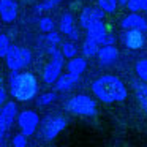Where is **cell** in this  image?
Segmentation results:
<instances>
[{
  "label": "cell",
  "instance_id": "obj_1",
  "mask_svg": "<svg viewBox=\"0 0 147 147\" xmlns=\"http://www.w3.org/2000/svg\"><path fill=\"white\" fill-rule=\"evenodd\" d=\"M92 92L101 103L111 105V103H120L125 101L128 96L127 86L120 78L114 74H103L96 78L92 82Z\"/></svg>",
  "mask_w": 147,
  "mask_h": 147
},
{
  "label": "cell",
  "instance_id": "obj_2",
  "mask_svg": "<svg viewBox=\"0 0 147 147\" xmlns=\"http://www.w3.org/2000/svg\"><path fill=\"white\" fill-rule=\"evenodd\" d=\"M8 89L11 96L18 101H30L38 95L40 84L35 74L30 71H11L8 78Z\"/></svg>",
  "mask_w": 147,
  "mask_h": 147
},
{
  "label": "cell",
  "instance_id": "obj_3",
  "mask_svg": "<svg viewBox=\"0 0 147 147\" xmlns=\"http://www.w3.org/2000/svg\"><path fill=\"white\" fill-rule=\"evenodd\" d=\"M46 51L51 55V59H49V62L45 65V68H43V81H45V84H48V86H52V84L57 81V78L62 74L65 57L57 46L48 45V49H46Z\"/></svg>",
  "mask_w": 147,
  "mask_h": 147
},
{
  "label": "cell",
  "instance_id": "obj_4",
  "mask_svg": "<svg viewBox=\"0 0 147 147\" xmlns=\"http://www.w3.org/2000/svg\"><path fill=\"white\" fill-rule=\"evenodd\" d=\"M65 108L70 114L79 115V117H93V115H96V101L86 93L71 96L67 101Z\"/></svg>",
  "mask_w": 147,
  "mask_h": 147
},
{
  "label": "cell",
  "instance_id": "obj_5",
  "mask_svg": "<svg viewBox=\"0 0 147 147\" xmlns=\"http://www.w3.org/2000/svg\"><path fill=\"white\" fill-rule=\"evenodd\" d=\"M68 120L63 115L49 114L43 120H40V136L45 141H52L67 128Z\"/></svg>",
  "mask_w": 147,
  "mask_h": 147
},
{
  "label": "cell",
  "instance_id": "obj_6",
  "mask_svg": "<svg viewBox=\"0 0 147 147\" xmlns=\"http://www.w3.org/2000/svg\"><path fill=\"white\" fill-rule=\"evenodd\" d=\"M3 59L10 71H19L32 63V51L29 48H22V46H10Z\"/></svg>",
  "mask_w": 147,
  "mask_h": 147
},
{
  "label": "cell",
  "instance_id": "obj_7",
  "mask_svg": "<svg viewBox=\"0 0 147 147\" xmlns=\"http://www.w3.org/2000/svg\"><path fill=\"white\" fill-rule=\"evenodd\" d=\"M16 122H18V128L21 133H24L27 138L35 134V131L40 127V115L32 109H24L16 115Z\"/></svg>",
  "mask_w": 147,
  "mask_h": 147
},
{
  "label": "cell",
  "instance_id": "obj_8",
  "mask_svg": "<svg viewBox=\"0 0 147 147\" xmlns=\"http://www.w3.org/2000/svg\"><path fill=\"white\" fill-rule=\"evenodd\" d=\"M16 115H18V106L14 101L5 103L3 106H0V142L7 136L10 128L13 127Z\"/></svg>",
  "mask_w": 147,
  "mask_h": 147
},
{
  "label": "cell",
  "instance_id": "obj_9",
  "mask_svg": "<svg viewBox=\"0 0 147 147\" xmlns=\"http://www.w3.org/2000/svg\"><path fill=\"white\" fill-rule=\"evenodd\" d=\"M146 32L138 29H125L120 35V40L128 49H141L146 45Z\"/></svg>",
  "mask_w": 147,
  "mask_h": 147
},
{
  "label": "cell",
  "instance_id": "obj_10",
  "mask_svg": "<svg viewBox=\"0 0 147 147\" xmlns=\"http://www.w3.org/2000/svg\"><path fill=\"white\" fill-rule=\"evenodd\" d=\"M105 14L106 13L100 7H86L79 14V26L82 29H87V27L92 26L96 21H103Z\"/></svg>",
  "mask_w": 147,
  "mask_h": 147
},
{
  "label": "cell",
  "instance_id": "obj_11",
  "mask_svg": "<svg viewBox=\"0 0 147 147\" xmlns=\"http://www.w3.org/2000/svg\"><path fill=\"white\" fill-rule=\"evenodd\" d=\"M96 57L101 67H111L119 60V49L115 48V45H101Z\"/></svg>",
  "mask_w": 147,
  "mask_h": 147
},
{
  "label": "cell",
  "instance_id": "obj_12",
  "mask_svg": "<svg viewBox=\"0 0 147 147\" xmlns=\"http://www.w3.org/2000/svg\"><path fill=\"white\" fill-rule=\"evenodd\" d=\"M120 27L122 29H138L147 32V18H144L142 14L136 13V11H130V14H127L125 18L120 19Z\"/></svg>",
  "mask_w": 147,
  "mask_h": 147
},
{
  "label": "cell",
  "instance_id": "obj_13",
  "mask_svg": "<svg viewBox=\"0 0 147 147\" xmlns=\"http://www.w3.org/2000/svg\"><path fill=\"white\" fill-rule=\"evenodd\" d=\"M18 3L16 0H0V19L7 24H11L18 18Z\"/></svg>",
  "mask_w": 147,
  "mask_h": 147
},
{
  "label": "cell",
  "instance_id": "obj_14",
  "mask_svg": "<svg viewBox=\"0 0 147 147\" xmlns=\"http://www.w3.org/2000/svg\"><path fill=\"white\" fill-rule=\"evenodd\" d=\"M79 78L81 76H76V74L67 71V73L60 74V76L57 78V81L54 82V89L57 90V92H68V90H71L78 82H79Z\"/></svg>",
  "mask_w": 147,
  "mask_h": 147
},
{
  "label": "cell",
  "instance_id": "obj_15",
  "mask_svg": "<svg viewBox=\"0 0 147 147\" xmlns=\"http://www.w3.org/2000/svg\"><path fill=\"white\" fill-rule=\"evenodd\" d=\"M87 32V36L92 40H95V41H98L100 45H103V41H105L106 35H108V27L105 26V22L103 21H96V22H93L92 26H89L86 29Z\"/></svg>",
  "mask_w": 147,
  "mask_h": 147
},
{
  "label": "cell",
  "instance_id": "obj_16",
  "mask_svg": "<svg viewBox=\"0 0 147 147\" xmlns=\"http://www.w3.org/2000/svg\"><path fill=\"white\" fill-rule=\"evenodd\" d=\"M86 70H87V60L84 57L74 55V57H71L70 60H68V63H67V71L68 73L76 74V76H81Z\"/></svg>",
  "mask_w": 147,
  "mask_h": 147
},
{
  "label": "cell",
  "instance_id": "obj_17",
  "mask_svg": "<svg viewBox=\"0 0 147 147\" xmlns=\"http://www.w3.org/2000/svg\"><path fill=\"white\" fill-rule=\"evenodd\" d=\"M134 95H136V100L142 108V111L147 114V82L141 81V82L134 84Z\"/></svg>",
  "mask_w": 147,
  "mask_h": 147
},
{
  "label": "cell",
  "instance_id": "obj_18",
  "mask_svg": "<svg viewBox=\"0 0 147 147\" xmlns=\"http://www.w3.org/2000/svg\"><path fill=\"white\" fill-rule=\"evenodd\" d=\"M100 43L98 41H95V40H92V38H89L87 36L86 40H84V43H82V54H84V57H95L96 54H98V49H100Z\"/></svg>",
  "mask_w": 147,
  "mask_h": 147
},
{
  "label": "cell",
  "instance_id": "obj_19",
  "mask_svg": "<svg viewBox=\"0 0 147 147\" xmlns=\"http://www.w3.org/2000/svg\"><path fill=\"white\" fill-rule=\"evenodd\" d=\"M73 29H74V18H73V14H70V13L62 14L60 21H59V30H60V33L68 35Z\"/></svg>",
  "mask_w": 147,
  "mask_h": 147
},
{
  "label": "cell",
  "instance_id": "obj_20",
  "mask_svg": "<svg viewBox=\"0 0 147 147\" xmlns=\"http://www.w3.org/2000/svg\"><path fill=\"white\" fill-rule=\"evenodd\" d=\"M60 52L63 54L65 59H71L74 57V55H78V48L76 45H74V41H63L60 43Z\"/></svg>",
  "mask_w": 147,
  "mask_h": 147
},
{
  "label": "cell",
  "instance_id": "obj_21",
  "mask_svg": "<svg viewBox=\"0 0 147 147\" xmlns=\"http://www.w3.org/2000/svg\"><path fill=\"white\" fill-rule=\"evenodd\" d=\"M96 3H98V7L101 8L106 14L115 13V10H117V7H119L117 0H96Z\"/></svg>",
  "mask_w": 147,
  "mask_h": 147
},
{
  "label": "cell",
  "instance_id": "obj_22",
  "mask_svg": "<svg viewBox=\"0 0 147 147\" xmlns=\"http://www.w3.org/2000/svg\"><path fill=\"white\" fill-rule=\"evenodd\" d=\"M134 71H136L138 78L144 82H147V59H141L134 65Z\"/></svg>",
  "mask_w": 147,
  "mask_h": 147
},
{
  "label": "cell",
  "instance_id": "obj_23",
  "mask_svg": "<svg viewBox=\"0 0 147 147\" xmlns=\"http://www.w3.org/2000/svg\"><path fill=\"white\" fill-rule=\"evenodd\" d=\"M38 29L41 30L43 33H48V32H51V30L55 29V22L52 21V18L45 16L38 21Z\"/></svg>",
  "mask_w": 147,
  "mask_h": 147
},
{
  "label": "cell",
  "instance_id": "obj_24",
  "mask_svg": "<svg viewBox=\"0 0 147 147\" xmlns=\"http://www.w3.org/2000/svg\"><path fill=\"white\" fill-rule=\"evenodd\" d=\"M59 3H60V0H43L41 3H38L35 7V11H36V13H43V11L54 10Z\"/></svg>",
  "mask_w": 147,
  "mask_h": 147
},
{
  "label": "cell",
  "instance_id": "obj_25",
  "mask_svg": "<svg viewBox=\"0 0 147 147\" xmlns=\"http://www.w3.org/2000/svg\"><path fill=\"white\" fill-rule=\"evenodd\" d=\"M127 8L130 11H136V13L144 11L147 8V0H128Z\"/></svg>",
  "mask_w": 147,
  "mask_h": 147
},
{
  "label": "cell",
  "instance_id": "obj_26",
  "mask_svg": "<svg viewBox=\"0 0 147 147\" xmlns=\"http://www.w3.org/2000/svg\"><path fill=\"white\" fill-rule=\"evenodd\" d=\"M54 100H55L54 92H46V93H43V95H40L38 98H36V105L38 106H48V105H51Z\"/></svg>",
  "mask_w": 147,
  "mask_h": 147
},
{
  "label": "cell",
  "instance_id": "obj_27",
  "mask_svg": "<svg viewBox=\"0 0 147 147\" xmlns=\"http://www.w3.org/2000/svg\"><path fill=\"white\" fill-rule=\"evenodd\" d=\"M46 43H48V45H52V46H59V45L62 43L60 33L55 32V30L48 32V33H46Z\"/></svg>",
  "mask_w": 147,
  "mask_h": 147
},
{
  "label": "cell",
  "instance_id": "obj_28",
  "mask_svg": "<svg viewBox=\"0 0 147 147\" xmlns=\"http://www.w3.org/2000/svg\"><path fill=\"white\" fill-rule=\"evenodd\" d=\"M10 40H8L7 35H3V33H0V59H3L5 55H7L8 49H10Z\"/></svg>",
  "mask_w": 147,
  "mask_h": 147
},
{
  "label": "cell",
  "instance_id": "obj_29",
  "mask_svg": "<svg viewBox=\"0 0 147 147\" xmlns=\"http://www.w3.org/2000/svg\"><path fill=\"white\" fill-rule=\"evenodd\" d=\"M27 146V136L24 133H18L13 138V147H26Z\"/></svg>",
  "mask_w": 147,
  "mask_h": 147
},
{
  "label": "cell",
  "instance_id": "obj_30",
  "mask_svg": "<svg viewBox=\"0 0 147 147\" xmlns=\"http://www.w3.org/2000/svg\"><path fill=\"white\" fill-rule=\"evenodd\" d=\"M67 36H68V38L71 40V41H78V40H79V36H81V33H79V30H78L76 27H74V29L71 30V32L68 33Z\"/></svg>",
  "mask_w": 147,
  "mask_h": 147
},
{
  "label": "cell",
  "instance_id": "obj_31",
  "mask_svg": "<svg viewBox=\"0 0 147 147\" xmlns=\"http://www.w3.org/2000/svg\"><path fill=\"white\" fill-rule=\"evenodd\" d=\"M7 103V90L0 86V106H3Z\"/></svg>",
  "mask_w": 147,
  "mask_h": 147
},
{
  "label": "cell",
  "instance_id": "obj_32",
  "mask_svg": "<svg viewBox=\"0 0 147 147\" xmlns=\"http://www.w3.org/2000/svg\"><path fill=\"white\" fill-rule=\"evenodd\" d=\"M103 45H115V36L112 35V33H108L105 41H103Z\"/></svg>",
  "mask_w": 147,
  "mask_h": 147
},
{
  "label": "cell",
  "instance_id": "obj_33",
  "mask_svg": "<svg viewBox=\"0 0 147 147\" xmlns=\"http://www.w3.org/2000/svg\"><path fill=\"white\" fill-rule=\"evenodd\" d=\"M119 2V5H122V7H127V3H128V0H117Z\"/></svg>",
  "mask_w": 147,
  "mask_h": 147
},
{
  "label": "cell",
  "instance_id": "obj_34",
  "mask_svg": "<svg viewBox=\"0 0 147 147\" xmlns=\"http://www.w3.org/2000/svg\"><path fill=\"white\" fill-rule=\"evenodd\" d=\"M0 21H2V19H0ZM0 33H2V24H0Z\"/></svg>",
  "mask_w": 147,
  "mask_h": 147
},
{
  "label": "cell",
  "instance_id": "obj_35",
  "mask_svg": "<svg viewBox=\"0 0 147 147\" xmlns=\"http://www.w3.org/2000/svg\"><path fill=\"white\" fill-rule=\"evenodd\" d=\"M144 11H146V18H147V8H146V10H144Z\"/></svg>",
  "mask_w": 147,
  "mask_h": 147
},
{
  "label": "cell",
  "instance_id": "obj_36",
  "mask_svg": "<svg viewBox=\"0 0 147 147\" xmlns=\"http://www.w3.org/2000/svg\"><path fill=\"white\" fill-rule=\"evenodd\" d=\"M0 82H2V78H0Z\"/></svg>",
  "mask_w": 147,
  "mask_h": 147
}]
</instances>
